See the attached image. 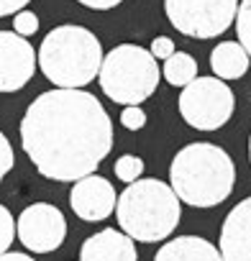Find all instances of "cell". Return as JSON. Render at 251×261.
<instances>
[{"instance_id":"6da1fadb","label":"cell","mask_w":251,"mask_h":261,"mask_svg":"<svg viewBox=\"0 0 251 261\" xmlns=\"http://www.w3.org/2000/svg\"><path fill=\"white\" fill-rule=\"evenodd\" d=\"M18 130L36 172L54 182H77L92 174L113 149L110 115L82 87L41 92L26 108Z\"/></svg>"},{"instance_id":"7a4b0ae2","label":"cell","mask_w":251,"mask_h":261,"mask_svg":"<svg viewBox=\"0 0 251 261\" xmlns=\"http://www.w3.org/2000/svg\"><path fill=\"white\" fill-rule=\"evenodd\" d=\"M236 185L233 159L215 144H187L177 151L169 167V187L192 207L220 205Z\"/></svg>"},{"instance_id":"3957f363","label":"cell","mask_w":251,"mask_h":261,"mask_svg":"<svg viewBox=\"0 0 251 261\" xmlns=\"http://www.w3.org/2000/svg\"><path fill=\"white\" fill-rule=\"evenodd\" d=\"M180 197L162 179H136L126 187L115 200V218L123 233L134 241L157 243L172 236L180 225Z\"/></svg>"},{"instance_id":"277c9868","label":"cell","mask_w":251,"mask_h":261,"mask_svg":"<svg viewBox=\"0 0 251 261\" xmlns=\"http://www.w3.org/2000/svg\"><path fill=\"white\" fill-rule=\"evenodd\" d=\"M103 57L100 39L90 29L67 23L46 34L39 46L36 64L57 87H85L97 77Z\"/></svg>"},{"instance_id":"5b68a950","label":"cell","mask_w":251,"mask_h":261,"mask_svg":"<svg viewBox=\"0 0 251 261\" xmlns=\"http://www.w3.org/2000/svg\"><path fill=\"white\" fill-rule=\"evenodd\" d=\"M162 69L154 54L139 44H118L103 57L97 80L103 92L118 105H141L159 87Z\"/></svg>"},{"instance_id":"8992f818","label":"cell","mask_w":251,"mask_h":261,"mask_svg":"<svg viewBox=\"0 0 251 261\" xmlns=\"http://www.w3.org/2000/svg\"><path fill=\"white\" fill-rule=\"evenodd\" d=\"M180 115L187 125L197 130H218L223 128L233 110L236 97L233 90L220 77H195L180 92Z\"/></svg>"},{"instance_id":"52a82bcc","label":"cell","mask_w":251,"mask_h":261,"mask_svg":"<svg viewBox=\"0 0 251 261\" xmlns=\"http://www.w3.org/2000/svg\"><path fill=\"white\" fill-rule=\"evenodd\" d=\"M238 0H164L169 23L190 39H215L233 21Z\"/></svg>"},{"instance_id":"ba28073f","label":"cell","mask_w":251,"mask_h":261,"mask_svg":"<svg viewBox=\"0 0 251 261\" xmlns=\"http://www.w3.org/2000/svg\"><path fill=\"white\" fill-rule=\"evenodd\" d=\"M18 241L34 253L57 251L67 238V220L57 205L34 202L29 205L16 220Z\"/></svg>"},{"instance_id":"9c48e42d","label":"cell","mask_w":251,"mask_h":261,"mask_svg":"<svg viewBox=\"0 0 251 261\" xmlns=\"http://www.w3.org/2000/svg\"><path fill=\"white\" fill-rule=\"evenodd\" d=\"M36 72V51L26 36L0 31V92H18Z\"/></svg>"},{"instance_id":"30bf717a","label":"cell","mask_w":251,"mask_h":261,"mask_svg":"<svg viewBox=\"0 0 251 261\" xmlns=\"http://www.w3.org/2000/svg\"><path fill=\"white\" fill-rule=\"evenodd\" d=\"M115 200H118L115 187L105 177H97L95 172L77 179L69 192V205L74 215L85 223H97L110 218V213L115 210Z\"/></svg>"},{"instance_id":"8fae6325","label":"cell","mask_w":251,"mask_h":261,"mask_svg":"<svg viewBox=\"0 0 251 261\" xmlns=\"http://www.w3.org/2000/svg\"><path fill=\"white\" fill-rule=\"evenodd\" d=\"M218 251L223 261H251V197L241 200L225 215Z\"/></svg>"},{"instance_id":"7c38bea8","label":"cell","mask_w":251,"mask_h":261,"mask_svg":"<svg viewBox=\"0 0 251 261\" xmlns=\"http://www.w3.org/2000/svg\"><path fill=\"white\" fill-rule=\"evenodd\" d=\"M80 261H139V253L129 233L105 228L82 243Z\"/></svg>"},{"instance_id":"4fadbf2b","label":"cell","mask_w":251,"mask_h":261,"mask_svg":"<svg viewBox=\"0 0 251 261\" xmlns=\"http://www.w3.org/2000/svg\"><path fill=\"white\" fill-rule=\"evenodd\" d=\"M154 261H223L220 251L200 236H180L164 243Z\"/></svg>"},{"instance_id":"5bb4252c","label":"cell","mask_w":251,"mask_h":261,"mask_svg":"<svg viewBox=\"0 0 251 261\" xmlns=\"http://www.w3.org/2000/svg\"><path fill=\"white\" fill-rule=\"evenodd\" d=\"M248 54L246 49L238 44V41H220L213 54H210V67H213V74L220 77V80H241L246 72H248Z\"/></svg>"},{"instance_id":"9a60e30c","label":"cell","mask_w":251,"mask_h":261,"mask_svg":"<svg viewBox=\"0 0 251 261\" xmlns=\"http://www.w3.org/2000/svg\"><path fill=\"white\" fill-rule=\"evenodd\" d=\"M164 80L174 87H185L187 82H192L197 77V62L185 54V51H174L172 57L164 59Z\"/></svg>"},{"instance_id":"2e32d148","label":"cell","mask_w":251,"mask_h":261,"mask_svg":"<svg viewBox=\"0 0 251 261\" xmlns=\"http://www.w3.org/2000/svg\"><path fill=\"white\" fill-rule=\"evenodd\" d=\"M236 34H238V44L246 49L248 59H251V0H241L238 11H236Z\"/></svg>"},{"instance_id":"e0dca14e","label":"cell","mask_w":251,"mask_h":261,"mask_svg":"<svg viewBox=\"0 0 251 261\" xmlns=\"http://www.w3.org/2000/svg\"><path fill=\"white\" fill-rule=\"evenodd\" d=\"M141 174H144V162H141V156H136V154H126V156H120V159L115 162V177H118L120 182H126V185L136 182Z\"/></svg>"},{"instance_id":"ac0fdd59","label":"cell","mask_w":251,"mask_h":261,"mask_svg":"<svg viewBox=\"0 0 251 261\" xmlns=\"http://www.w3.org/2000/svg\"><path fill=\"white\" fill-rule=\"evenodd\" d=\"M16 238V220L6 205H0V253H6Z\"/></svg>"},{"instance_id":"d6986e66","label":"cell","mask_w":251,"mask_h":261,"mask_svg":"<svg viewBox=\"0 0 251 261\" xmlns=\"http://www.w3.org/2000/svg\"><path fill=\"white\" fill-rule=\"evenodd\" d=\"M13 31L18 34V36H34V34H39V16L36 13H31L29 8H23V11H18L16 16H13Z\"/></svg>"},{"instance_id":"ffe728a7","label":"cell","mask_w":251,"mask_h":261,"mask_svg":"<svg viewBox=\"0 0 251 261\" xmlns=\"http://www.w3.org/2000/svg\"><path fill=\"white\" fill-rule=\"evenodd\" d=\"M120 123H123V128H129V130H141L146 125V113L141 110V105H123Z\"/></svg>"},{"instance_id":"44dd1931","label":"cell","mask_w":251,"mask_h":261,"mask_svg":"<svg viewBox=\"0 0 251 261\" xmlns=\"http://www.w3.org/2000/svg\"><path fill=\"white\" fill-rule=\"evenodd\" d=\"M13 164H16L13 146H11V141L6 139V134H3V130H0V185H3L6 174L13 169Z\"/></svg>"},{"instance_id":"7402d4cb","label":"cell","mask_w":251,"mask_h":261,"mask_svg":"<svg viewBox=\"0 0 251 261\" xmlns=\"http://www.w3.org/2000/svg\"><path fill=\"white\" fill-rule=\"evenodd\" d=\"M152 54H154V59H167V57H172L177 49H174V41L169 39V36H157L154 41H152V49H149Z\"/></svg>"},{"instance_id":"603a6c76","label":"cell","mask_w":251,"mask_h":261,"mask_svg":"<svg viewBox=\"0 0 251 261\" xmlns=\"http://www.w3.org/2000/svg\"><path fill=\"white\" fill-rule=\"evenodd\" d=\"M29 3H31V0H0V18H6V16H11V13L23 11Z\"/></svg>"},{"instance_id":"cb8c5ba5","label":"cell","mask_w":251,"mask_h":261,"mask_svg":"<svg viewBox=\"0 0 251 261\" xmlns=\"http://www.w3.org/2000/svg\"><path fill=\"white\" fill-rule=\"evenodd\" d=\"M77 3H82L85 8H92V11H110V8L120 6L123 0H77Z\"/></svg>"},{"instance_id":"d4e9b609","label":"cell","mask_w":251,"mask_h":261,"mask_svg":"<svg viewBox=\"0 0 251 261\" xmlns=\"http://www.w3.org/2000/svg\"><path fill=\"white\" fill-rule=\"evenodd\" d=\"M0 261H36V258H31L29 253H21V251H6V253H0Z\"/></svg>"},{"instance_id":"484cf974","label":"cell","mask_w":251,"mask_h":261,"mask_svg":"<svg viewBox=\"0 0 251 261\" xmlns=\"http://www.w3.org/2000/svg\"><path fill=\"white\" fill-rule=\"evenodd\" d=\"M248 159H251V139H248Z\"/></svg>"}]
</instances>
